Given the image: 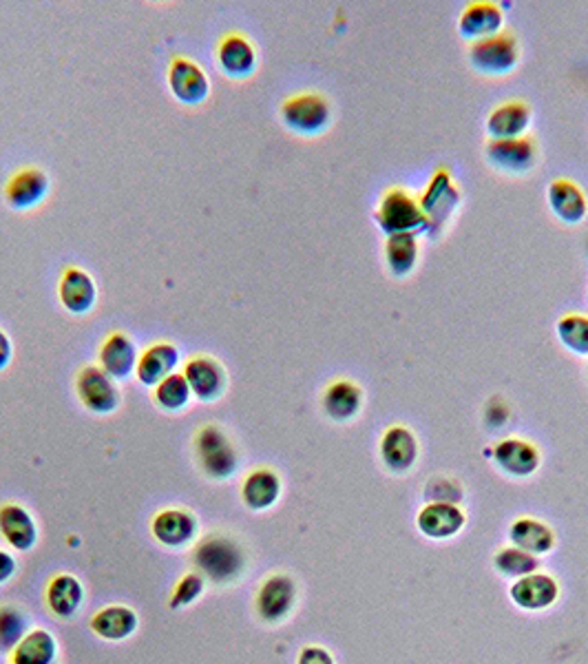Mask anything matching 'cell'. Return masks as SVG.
Returning <instances> with one entry per match:
<instances>
[{
  "instance_id": "6da1fadb",
  "label": "cell",
  "mask_w": 588,
  "mask_h": 664,
  "mask_svg": "<svg viewBox=\"0 0 588 664\" xmlns=\"http://www.w3.org/2000/svg\"><path fill=\"white\" fill-rule=\"evenodd\" d=\"M193 560L200 573L211 578L217 585L235 583L245 569V554L239 543L221 534H211L197 541L193 549Z\"/></svg>"
},
{
  "instance_id": "7a4b0ae2",
  "label": "cell",
  "mask_w": 588,
  "mask_h": 664,
  "mask_svg": "<svg viewBox=\"0 0 588 664\" xmlns=\"http://www.w3.org/2000/svg\"><path fill=\"white\" fill-rule=\"evenodd\" d=\"M374 220L387 237L428 233V217L423 209H420V202L398 187H392L383 193L374 211Z\"/></svg>"
},
{
  "instance_id": "3957f363",
  "label": "cell",
  "mask_w": 588,
  "mask_h": 664,
  "mask_svg": "<svg viewBox=\"0 0 588 664\" xmlns=\"http://www.w3.org/2000/svg\"><path fill=\"white\" fill-rule=\"evenodd\" d=\"M469 64L482 75H507L520 62V43L516 36L502 32L484 40H476L467 49Z\"/></svg>"
},
{
  "instance_id": "277c9868",
  "label": "cell",
  "mask_w": 588,
  "mask_h": 664,
  "mask_svg": "<svg viewBox=\"0 0 588 664\" xmlns=\"http://www.w3.org/2000/svg\"><path fill=\"white\" fill-rule=\"evenodd\" d=\"M195 456L208 478L226 481L237 472L239 459L228 435L217 426H206L195 437Z\"/></svg>"
},
{
  "instance_id": "5b68a950",
  "label": "cell",
  "mask_w": 588,
  "mask_h": 664,
  "mask_svg": "<svg viewBox=\"0 0 588 664\" xmlns=\"http://www.w3.org/2000/svg\"><path fill=\"white\" fill-rule=\"evenodd\" d=\"M281 120L292 133L312 138L329 127L332 109L321 94H297L281 105Z\"/></svg>"
},
{
  "instance_id": "8992f818",
  "label": "cell",
  "mask_w": 588,
  "mask_h": 664,
  "mask_svg": "<svg viewBox=\"0 0 588 664\" xmlns=\"http://www.w3.org/2000/svg\"><path fill=\"white\" fill-rule=\"evenodd\" d=\"M75 394L80 403L94 414H111L120 405V388L103 368L87 366L75 377Z\"/></svg>"
},
{
  "instance_id": "52a82bcc",
  "label": "cell",
  "mask_w": 588,
  "mask_h": 664,
  "mask_svg": "<svg viewBox=\"0 0 588 664\" xmlns=\"http://www.w3.org/2000/svg\"><path fill=\"white\" fill-rule=\"evenodd\" d=\"M460 204V191L456 189L452 176L447 169H439L428 185V191L420 200V209H423L428 217V233L439 235L443 226L449 222L454 211Z\"/></svg>"
},
{
  "instance_id": "ba28073f",
  "label": "cell",
  "mask_w": 588,
  "mask_h": 664,
  "mask_svg": "<svg viewBox=\"0 0 588 664\" xmlns=\"http://www.w3.org/2000/svg\"><path fill=\"white\" fill-rule=\"evenodd\" d=\"M484 155L493 169L509 176H525L538 162V144L531 135L518 140H489Z\"/></svg>"
},
{
  "instance_id": "9c48e42d",
  "label": "cell",
  "mask_w": 588,
  "mask_h": 664,
  "mask_svg": "<svg viewBox=\"0 0 588 664\" xmlns=\"http://www.w3.org/2000/svg\"><path fill=\"white\" fill-rule=\"evenodd\" d=\"M168 87L184 105H202L211 94V82L204 69L189 58H176L168 67Z\"/></svg>"
},
{
  "instance_id": "30bf717a",
  "label": "cell",
  "mask_w": 588,
  "mask_h": 664,
  "mask_svg": "<svg viewBox=\"0 0 588 664\" xmlns=\"http://www.w3.org/2000/svg\"><path fill=\"white\" fill-rule=\"evenodd\" d=\"M151 532L159 545L171 547V549H182L197 541L200 523L191 512L164 510L153 519Z\"/></svg>"
},
{
  "instance_id": "8fae6325",
  "label": "cell",
  "mask_w": 588,
  "mask_h": 664,
  "mask_svg": "<svg viewBox=\"0 0 588 664\" xmlns=\"http://www.w3.org/2000/svg\"><path fill=\"white\" fill-rule=\"evenodd\" d=\"M295 598H297V588L292 583V578L286 573H275L260 588V594L255 601L257 614L262 620H266L271 625L279 622L292 612Z\"/></svg>"
},
{
  "instance_id": "7c38bea8",
  "label": "cell",
  "mask_w": 588,
  "mask_h": 664,
  "mask_svg": "<svg viewBox=\"0 0 588 664\" xmlns=\"http://www.w3.org/2000/svg\"><path fill=\"white\" fill-rule=\"evenodd\" d=\"M531 127V109L523 100H507L497 105L484 122L491 140H518L525 138Z\"/></svg>"
},
{
  "instance_id": "4fadbf2b",
  "label": "cell",
  "mask_w": 588,
  "mask_h": 664,
  "mask_svg": "<svg viewBox=\"0 0 588 664\" xmlns=\"http://www.w3.org/2000/svg\"><path fill=\"white\" fill-rule=\"evenodd\" d=\"M49 178L38 166H25L10 178L5 185V200L16 211H27L38 206L49 193Z\"/></svg>"
},
{
  "instance_id": "5bb4252c",
  "label": "cell",
  "mask_w": 588,
  "mask_h": 664,
  "mask_svg": "<svg viewBox=\"0 0 588 664\" xmlns=\"http://www.w3.org/2000/svg\"><path fill=\"white\" fill-rule=\"evenodd\" d=\"M502 25H504V14H502L500 5L487 3V0H476V3H469L458 19L460 36L471 43L502 34Z\"/></svg>"
},
{
  "instance_id": "9a60e30c",
  "label": "cell",
  "mask_w": 588,
  "mask_h": 664,
  "mask_svg": "<svg viewBox=\"0 0 588 664\" xmlns=\"http://www.w3.org/2000/svg\"><path fill=\"white\" fill-rule=\"evenodd\" d=\"M184 377L191 386V392L200 401H217L226 386H228V375L221 368L219 361L211 357H195L187 364Z\"/></svg>"
},
{
  "instance_id": "2e32d148",
  "label": "cell",
  "mask_w": 588,
  "mask_h": 664,
  "mask_svg": "<svg viewBox=\"0 0 588 664\" xmlns=\"http://www.w3.org/2000/svg\"><path fill=\"white\" fill-rule=\"evenodd\" d=\"M217 62L228 78L245 80L257 69V51L245 36L230 34L217 47Z\"/></svg>"
},
{
  "instance_id": "e0dca14e",
  "label": "cell",
  "mask_w": 588,
  "mask_h": 664,
  "mask_svg": "<svg viewBox=\"0 0 588 664\" xmlns=\"http://www.w3.org/2000/svg\"><path fill=\"white\" fill-rule=\"evenodd\" d=\"M58 297H60V304L69 312L84 315L96 306L98 288H96L94 277L87 271L67 269L58 284Z\"/></svg>"
},
{
  "instance_id": "ac0fdd59",
  "label": "cell",
  "mask_w": 588,
  "mask_h": 664,
  "mask_svg": "<svg viewBox=\"0 0 588 664\" xmlns=\"http://www.w3.org/2000/svg\"><path fill=\"white\" fill-rule=\"evenodd\" d=\"M323 410L332 422H352L363 407V390L350 379H336L323 390Z\"/></svg>"
},
{
  "instance_id": "d6986e66",
  "label": "cell",
  "mask_w": 588,
  "mask_h": 664,
  "mask_svg": "<svg viewBox=\"0 0 588 664\" xmlns=\"http://www.w3.org/2000/svg\"><path fill=\"white\" fill-rule=\"evenodd\" d=\"M547 198L553 215L568 226L581 224L584 217L588 215V198L573 180H564V178L553 180L549 185Z\"/></svg>"
},
{
  "instance_id": "ffe728a7",
  "label": "cell",
  "mask_w": 588,
  "mask_h": 664,
  "mask_svg": "<svg viewBox=\"0 0 588 664\" xmlns=\"http://www.w3.org/2000/svg\"><path fill=\"white\" fill-rule=\"evenodd\" d=\"M0 536L16 552H29L38 543V527L23 506L8 503L0 508Z\"/></svg>"
},
{
  "instance_id": "44dd1931",
  "label": "cell",
  "mask_w": 588,
  "mask_h": 664,
  "mask_svg": "<svg viewBox=\"0 0 588 664\" xmlns=\"http://www.w3.org/2000/svg\"><path fill=\"white\" fill-rule=\"evenodd\" d=\"M180 364V353L173 344H153L137 359V379L144 386H159L166 377H171Z\"/></svg>"
},
{
  "instance_id": "7402d4cb",
  "label": "cell",
  "mask_w": 588,
  "mask_h": 664,
  "mask_svg": "<svg viewBox=\"0 0 588 664\" xmlns=\"http://www.w3.org/2000/svg\"><path fill=\"white\" fill-rule=\"evenodd\" d=\"M279 496H281V478L268 467L250 472L241 485V498L248 510L264 512L279 501Z\"/></svg>"
},
{
  "instance_id": "603a6c76",
  "label": "cell",
  "mask_w": 588,
  "mask_h": 664,
  "mask_svg": "<svg viewBox=\"0 0 588 664\" xmlns=\"http://www.w3.org/2000/svg\"><path fill=\"white\" fill-rule=\"evenodd\" d=\"M493 459L500 470L509 476H531L540 465V452L536 446L523 439H507L495 446Z\"/></svg>"
},
{
  "instance_id": "cb8c5ba5",
  "label": "cell",
  "mask_w": 588,
  "mask_h": 664,
  "mask_svg": "<svg viewBox=\"0 0 588 664\" xmlns=\"http://www.w3.org/2000/svg\"><path fill=\"white\" fill-rule=\"evenodd\" d=\"M100 368L116 381L127 379L137 368L135 344L124 332H111L100 348Z\"/></svg>"
},
{
  "instance_id": "d4e9b609",
  "label": "cell",
  "mask_w": 588,
  "mask_h": 664,
  "mask_svg": "<svg viewBox=\"0 0 588 664\" xmlns=\"http://www.w3.org/2000/svg\"><path fill=\"white\" fill-rule=\"evenodd\" d=\"M381 459L387 470L392 472H407L418 459V443L413 432L403 426L387 428L381 439Z\"/></svg>"
},
{
  "instance_id": "484cf974",
  "label": "cell",
  "mask_w": 588,
  "mask_h": 664,
  "mask_svg": "<svg viewBox=\"0 0 588 664\" xmlns=\"http://www.w3.org/2000/svg\"><path fill=\"white\" fill-rule=\"evenodd\" d=\"M140 627V618L131 607L111 605L100 609L92 618V631L109 642H120L131 638Z\"/></svg>"
},
{
  "instance_id": "4316f807",
  "label": "cell",
  "mask_w": 588,
  "mask_h": 664,
  "mask_svg": "<svg viewBox=\"0 0 588 664\" xmlns=\"http://www.w3.org/2000/svg\"><path fill=\"white\" fill-rule=\"evenodd\" d=\"M82 601H84V588L71 573H58L47 588V607L58 618L75 616Z\"/></svg>"
},
{
  "instance_id": "83f0119b",
  "label": "cell",
  "mask_w": 588,
  "mask_h": 664,
  "mask_svg": "<svg viewBox=\"0 0 588 664\" xmlns=\"http://www.w3.org/2000/svg\"><path fill=\"white\" fill-rule=\"evenodd\" d=\"M465 525L463 512L452 503H432L418 514V527L425 536L449 538Z\"/></svg>"
},
{
  "instance_id": "f1b7e54d",
  "label": "cell",
  "mask_w": 588,
  "mask_h": 664,
  "mask_svg": "<svg viewBox=\"0 0 588 664\" xmlns=\"http://www.w3.org/2000/svg\"><path fill=\"white\" fill-rule=\"evenodd\" d=\"M420 258L418 235H389L385 241V266L392 277L405 280L413 273Z\"/></svg>"
},
{
  "instance_id": "f546056e",
  "label": "cell",
  "mask_w": 588,
  "mask_h": 664,
  "mask_svg": "<svg viewBox=\"0 0 588 664\" xmlns=\"http://www.w3.org/2000/svg\"><path fill=\"white\" fill-rule=\"evenodd\" d=\"M512 596L525 609H544L557 598V585L544 573H531L518 580Z\"/></svg>"
},
{
  "instance_id": "4dcf8cb0",
  "label": "cell",
  "mask_w": 588,
  "mask_h": 664,
  "mask_svg": "<svg viewBox=\"0 0 588 664\" xmlns=\"http://www.w3.org/2000/svg\"><path fill=\"white\" fill-rule=\"evenodd\" d=\"M56 655V638L45 629H32L12 651V664H53Z\"/></svg>"
},
{
  "instance_id": "1f68e13d",
  "label": "cell",
  "mask_w": 588,
  "mask_h": 664,
  "mask_svg": "<svg viewBox=\"0 0 588 664\" xmlns=\"http://www.w3.org/2000/svg\"><path fill=\"white\" fill-rule=\"evenodd\" d=\"M555 335L568 353L577 357H588V315L571 312L560 317V321L555 323Z\"/></svg>"
},
{
  "instance_id": "d6a6232c",
  "label": "cell",
  "mask_w": 588,
  "mask_h": 664,
  "mask_svg": "<svg viewBox=\"0 0 588 664\" xmlns=\"http://www.w3.org/2000/svg\"><path fill=\"white\" fill-rule=\"evenodd\" d=\"M512 541L527 554H544L553 547V532L533 519H520L512 527Z\"/></svg>"
},
{
  "instance_id": "836d02e7",
  "label": "cell",
  "mask_w": 588,
  "mask_h": 664,
  "mask_svg": "<svg viewBox=\"0 0 588 664\" xmlns=\"http://www.w3.org/2000/svg\"><path fill=\"white\" fill-rule=\"evenodd\" d=\"M193 399L191 386L184 375L173 372L171 377H166L159 386H155V403L164 412H180L184 410Z\"/></svg>"
},
{
  "instance_id": "e575fe53",
  "label": "cell",
  "mask_w": 588,
  "mask_h": 664,
  "mask_svg": "<svg viewBox=\"0 0 588 664\" xmlns=\"http://www.w3.org/2000/svg\"><path fill=\"white\" fill-rule=\"evenodd\" d=\"M27 633V618L21 609L0 607V651H14Z\"/></svg>"
},
{
  "instance_id": "d590c367",
  "label": "cell",
  "mask_w": 588,
  "mask_h": 664,
  "mask_svg": "<svg viewBox=\"0 0 588 664\" xmlns=\"http://www.w3.org/2000/svg\"><path fill=\"white\" fill-rule=\"evenodd\" d=\"M202 594H204V576L200 571H191V573L182 576V580L173 590L171 603L168 605H171V609H182V607L197 603Z\"/></svg>"
},
{
  "instance_id": "8d00e7d4",
  "label": "cell",
  "mask_w": 588,
  "mask_h": 664,
  "mask_svg": "<svg viewBox=\"0 0 588 664\" xmlns=\"http://www.w3.org/2000/svg\"><path fill=\"white\" fill-rule=\"evenodd\" d=\"M495 567L507 576H529L531 571H536L538 560L523 549H504L502 554H497Z\"/></svg>"
},
{
  "instance_id": "74e56055",
  "label": "cell",
  "mask_w": 588,
  "mask_h": 664,
  "mask_svg": "<svg viewBox=\"0 0 588 664\" xmlns=\"http://www.w3.org/2000/svg\"><path fill=\"white\" fill-rule=\"evenodd\" d=\"M299 664H334V660L321 647H305L299 655Z\"/></svg>"
},
{
  "instance_id": "f35d334b",
  "label": "cell",
  "mask_w": 588,
  "mask_h": 664,
  "mask_svg": "<svg viewBox=\"0 0 588 664\" xmlns=\"http://www.w3.org/2000/svg\"><path fill=\"white\" fill-rule=\"evenodd\" d=\"M16 569H19L16 558H14L10 552L0 549V585L10 583V580H12L14 573H16Z\"/></svg>"
},
{
  "instance_id": "ab89813d",
  "label": "cell",
  "mask_w": 588,
  "mask_h": 664,
  "mask_svg": "<svg viewBox=\"0 0 588 664\" xmlns=\"http://www.w3.org/2000/svg\"><path fill=\"white\" fill-rule=\"evenodd\" d=\"M14 348H12V340L8 337L5 330H0V370H5L8 364L12 361Z\"/></svg>"
}]
</instances>
